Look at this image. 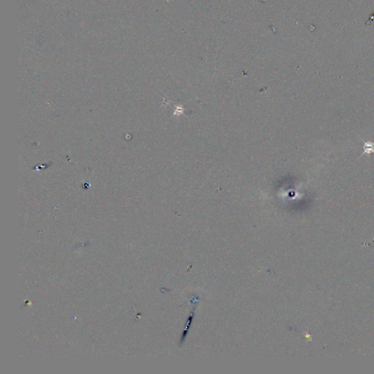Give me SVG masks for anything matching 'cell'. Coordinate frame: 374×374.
<instances>
[{
    "label": "cell",
    "mask_w": 374,
    "mask_h": 374,
    "mask_svg": "<svg viewBox=\"0 0 374 374\" xmlns=\"http://www.w3.org/2000/svg\"><path fill=\"white\" fill-rule=\"evenodd\" d=\"M363 143V149H364V152L362 153V155L360 156V157H362V155L364 154H367L368 155L371 154H374V143L373 142L371 141H362Z\"/></svg>",
    "instance_id": "6da1fadb"
}]
</instances>
